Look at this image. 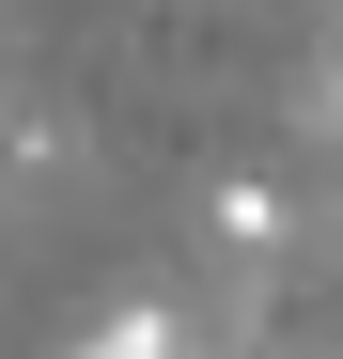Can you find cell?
Wrapping results in <instances>:
<instances>
[{
	"label": "cell",
	"instance_id": "2",
	"mask_svg": "<svg viewBox=\"0 0 343 359\" xmlns=\"http://www.w3.org/2000/svg\"><path fill=\"white\" fill-rule=\"evenodd\" d=\"M312 141H328V156H343V32H328V47H312Z\"/></svg>",
	"mask_w": 343,
	"mask_h": 359
},
{
	"label": "cell",
	"instance_id": "3",
	"mask_svg": "<svg viewBox=\"0 0 343 359\" xmlns=\"http://www.w3.org/2000/svg\"><path fill=\"white\" fill-rule=\"evenodd\" d=\"M328 250H343V203H328Z\"/></svg>",
	"mask_w": 343,
	"mask_h": 359
},
{
	"label": "cell",
	"instance_id": "1",
	"mask_svg": "<svg viewBox=\"0 0 343 359\" xmlns=\"http://www.w3.org/2000/svg\"><path fill=\"white\" fill-rule=\"evenodd\" d=\"M203 234H218L234 281H265L281 250H297V188H281V172H218V188H203Z\"/></svg>",
	"mask_w": 343,
	"mask_h": 359
},
{
	"label": "cell",
	"instance_id": "4",
	"mask_svg": "<svg viewBox=\"0 0 343 359\" xmlns=\"http://www.w3.org/2000/svg\"><path fill=\"white\" fill-rule=\"evenodd\" d=\"M328 359H343V344H328Z\"/></svg>",
	"mask_w": 343,
	"mask_h": 359
}]
</instances>
